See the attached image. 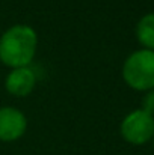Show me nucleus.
<instances>
[{"label": "nucleus", "mask_w": 154, "mask_h": 155, "mask_svg": "<svg viewBox=\"0 0 154 155\" xmlns=\"http://www.w3.org/2000/svg\"><path fill=\"white\" fill-rule=\"evenodd\" d=\"M35 84H36V77L30 66L11 69V72L5 80L6 91L14 97H27L35 89Z\"/></svg>", "instance_id": "obj_5"}, {"label": "nucleus", "mask_w": 154, "mask_h": 155, "mask_svg": "<svg viewBox=\"0 0 154 155\" xmlns=\"http://www.w3.org/2000/svg\"><path fill=\"white\" fill-rule=\"evenodd\" d=\"M38 36L30 26L15 24L0 38V60L11 69L29 66L35 57Z\"/></svg>", "instance_id": "obj_1"}, {"label": "nucleus", "mask_w": 154, "mask_h": 155, "mask_svg": "<svg viewBox=\"0 0 154 155\" xmlns=\"http://www.w3.org/2000/svg\"><path fill=\"white\" fill-rule=\"evenodd\" d=\"M142 110L154 116V89L148 91L145 97L142 98Z\"/></svg>", "instance_id": "obj_7"}, {"label": "nucleus", "mask_w": 154, "mask_h": 155, "mask_svg": "<svg viewBox=\"0 0 154 155\" xmlns=\"http://www.w3.org/2000/svg\"><path fill=\"white\" fill-rule=\"evenodd\" d=\"M121 136L132 145H145L147 142L153 140L154 116L142 108L133 110L121 122Z\"/></svg>", "instance_id": "obj_3"}, {"label": "nucleus", "mask_w": 154, "mask_h": 155, "mask_svg": "<svg viewBox=\"0 0 154 155\" xmlns=\"http://www.w3.org/2000/svg\"><path fill=\"white\" fill-rule=\"evenodd\" d=\"M138 41L145 47V50L154 51V12L145 14L136 24Z\"/></svg>", "instance_id": "obj_6"}, {"label": "nucleus", "mask_w": 154, "mask_h": 155, "mask_svg": "<svg viewBox=\"0 0 154 155\" xmlns=\"http://www.w3.org/2000/svg\"><path fill=\"white\" fill-rule=\"evenodd\" d=\"M122 78L135 91L148 92L154 89V51L138 50L122 65Z\"/></svg>", "instance_id": "obj_2"}, {"label": "nucleus", "mask_w": 154, "mask_h": 155, "mask_svg": "<svg viewBox=\"0 0 154 155\" xmlns=\"http://www.w3.org/2000/svg\"><path fill=\"white\" fill-rule=\"evenodd\" d=\"M153 146H154V136H153Z\"/></svg>", "instance_id": "obj_8"}, {"label": "nucleus", "mask_w": 154, "mask_h": 155, "mask_svg": "<svg viewBox=\"0 0 154 155\" xmlns=\"http://www.w3.org/2000/svg\"><path fill=\"white\" fill-rule=\"evenodd\" d=\"M27 119L15 107H0V140L14 142L24 136Z\"/></svg>", "instance_id": "obj_4"}]
</instances>
